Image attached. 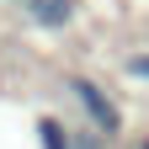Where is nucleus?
I'll use <instances>...</instances> for the list:
<instances>
[{
  "label": "nucleus",
  "instance_id": "nucleus-1",
  "mask_svg": "<svg viewBox=\"0 0 149 149\" xmlns=\"http://www.w3.org/2000/svg\"><path fill=\"white\" fill-rule=\"evenodd\" d=\"M64 85H69V96L80 101V112H85V123L96 128L101 139H117V133H123V107L112 101L107 91H101L96 80H91V74H69Z\"/></svg>",
  "mask_w": 149,
  "mask_h": 149
},
{
  "label": "nucleus",
  "instance_id": "nucleus-2",
  "mask_svg": "<svg viewBox=\"0 0 149 149\" xmlns=\"http://www.w3.org/2000/svg\"><path fill=\"white\" fill-rule=\"evenodd\" d=\"M27 16H32L37 27L59 32V27H69V22H74V0H32V6H27Z\"/></svg>",
  "mask_w": 149,
  "mask_h": 149
},
{
  "label": "nucleus",
  "instance_id": "nucleus-3",
  "mask_svg": "<svg viewBox=\"0 0 149 149\" xmlns=\"http://www.w3.org/2000/svg\"><path fill=\"white\" fill-rule=\"evenodd\" d=\"M37 144H43V149H74L64 117H37Z\"/></svg>",
  "mask_w": 149,
  "mask_h": 149
},
{
  "label": "nucleus",
  "instance_id": "nucleus-4",
  "mask_svg": "<svg viewBox=\"0 0 149 149\" xmlns=\"http://www.w3.org/2000/svg\"><path fill=\"white\" fill-rule=\"evenodd\" d=\"M123 69L133 74V80H144V85H149V53H128V59H123Z\"/></svg>",
  "mask_w": 149,
  "mask_h": 149
},
{
  "label": "nucleus",
  "instance_id": "nucleus-5",
  "mask_svg": "<svg viewBox=\"0 0 149 149\" xmlns=\"http://www.w3.org/2000/svg\"><path fill=\"white\" fill-rule=\"evenodd\" d=\"M107 144H112V139H101L96 128H91V133H80V139H74V149H107Z\"/></svg>",
  "mask_w": 149,
  "mask_h": 149
},
{
  "label": "nucleus",
  "instance_id": "nucleus-6",
  "mask_svg": "<svg viewBox=\"0 0 149 149\" xmlns=\"http://www.w3.org/2000/svg\"><path fill=\"white\" fill-rule=\"evenodd\" d=\"M133 149H149V139H139V144H133Z\"/></svg>",
  "mask_w": 149,
  "mask_h": 149
},
{
  "label": "nucleus",
  "instance_id": "nucleus-7",
  "mask_svg": "<svg viewBox=\"0 0 149 149\" xmlns=\"http://www.w3.org/2000/svg\"><path fill=\"white\" fill-rule=\"evenodd\" d=\"M16 6H32V0H16Z\"/></svg>",
  "mask_w": 149,
  "mask_h": 149
}]
</instances>
